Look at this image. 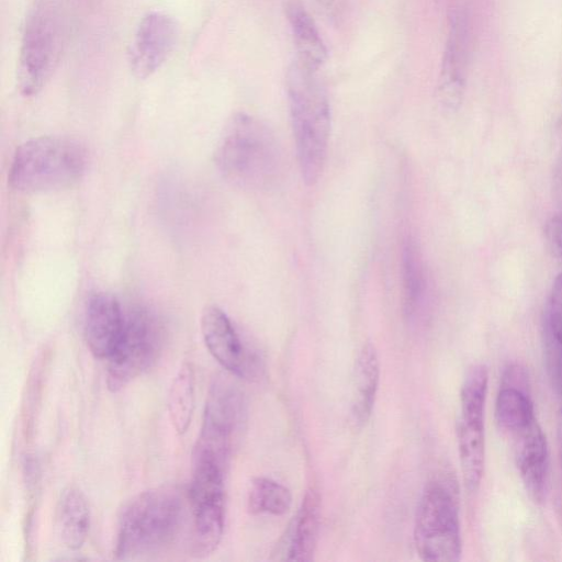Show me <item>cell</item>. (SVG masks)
<instances>
[{
  "mask_svg": "<svg viewBox=\"0 0 562 562\" xmlns=\"http://www.w3.org/2000/svg\"><path fill=\"white\" fill-rule=\"evenodd\" d=\"M546 335V363L551 383L562 394V344L548 333Z\"/></svg>",
  "mask_w": 562,
  "mask_h": 562,
  "instance_id": "26",
  "label": "cell"
},
{
  "mask_svg": "<svg viewBox=\"0 0 562 562\" xmlns=\"http://www.w3.org/2000/svg\"><path fill=\"white\" fill-rule=\"evenodd\" d=\"M167 405L175 430L178 434L186 432L194 407V382L190 363L183 362L173 376Z\"/></svg>",
  "mask_w": 562,
  "mask_h": 562,
  "instance_id": "21",
  "label": "cell"
},
{
  "mask_svg": "<svg viewBox=\"0 0 562 562\" xmlns=\"http://www.w3.org/2000/svg\"><path fill=\"white\" fill-rule=\"evenodd\" d=\"M283 11L294 44V59L319 71L327 61L328 50L316 22L301 0H285Z\"/></svg>",
  "mask_w": 562,
  "mask_h": 562,
  "instance_id": "16",
  "label": "cell"
},
{
  "mask_svg": "<svg viewBox=\"0 0 562 562\" xmlns=\"http://www.w3.org/2000/svg\"><path fill=\"white\" fill-rule=\"evenodd\" d=\"M215 162L231 183L260 191L277 183L283 157L274 133L265 122L247 113H237L221 136Z\"/></svg>",
  "mask_w": 562,
  "mask_h": 562,
  "instance_id": "2",
  "label": "cell"
},
{
  "mask_svg": "<svg viewBox=\"0 0 562 562\" xmlns=\"http://www.w3.org/2000/svg\"><path fill=\"white\" fill-rule=\"evenodd\" d=\"M414 544L423 561L453 562L460 559L458 499L449 480L437 479L425 487L415 517Z\"/></svg>",
  "mask_w": 562,
  "mask_h": 562,
  "instance_id": "6",
  "label": "cell"
},
{
  "mask_svg": "<svg viewBox=\"0 0 562 562\" xmlns=\"http://www.w3.org/2000/svg\"><path fill=\"white\" fill-rule=\"evenodd\" d=\"M380 363L374 346L367 342L360 349L353 369L351 419L361 428L369 420L376 396Z\"/></svg>",
  "mask_w": 562,
  "mask_h": 562,
  "instance_id": "18",
  "label": "cell"
},
{
  "mask_svg": "<svg viewBox=\"0 0 562 562\" xmlns=\"http://www.w3.org/2000/svg\"><path fill=\"white\" fill-rule=\"evenodd\" d=\"M183 521L180 496L169 488H151L132 497L121 509L115 554L137 559L165 550Z\"/></svg>",
  "mask_w": 562,
  "mask_h": 562,
  "instance_id": "3",
  "label": "cell"
},
{
  "mask_svg": "<svg viewBox=\"0 0 562 562\" xmlns=\"http://www.w3.org/2000/svg\"><path fill=\"white\" fill-rule=\"evenodd\" d=\"M164 345V327L147 307L135 305L124 311L121 338L108 358L106 385L117 392L148 370Z\"/></svg>",
  "mask_w": 562,
  "mask_h": 562,
  "instance_id": "7",
  "label": "cell"
},
{
  "mask_svg": "<svg viewBox=\"0 0 562 562\" xmlns=\"http://www.w3.org/2000/svg\"><path fill=\"white\" fill-rule=\"evenodd\" d=\"M467 32L461 16L451 19L438 77L437 97L440 105L457 110L465 86Z\"/></svg>",
  "mask_w": 562,
  "mask_h": 562,
  "instance_id": "14",
  "label": "cell"
},
{
  "mask_svg": "<svg viewBox=\"0 0 562 562\" xmlns=\"http://www.w3.org/2000/svg\"><path fill=\"white\" fill-rule=\"evenodd\" d=\"M544 237L550 254L562 258V212L551 215L546 222Z\"/></svg>",
  "mask_w": 562,
  "mask_h": 562,
  "instance_id": "27",
  "label": "cell"
},
{
  "mask_svg": "<svg viewBox=\"0 0 562 562\" xmlns=\"http://www.w3.org/2000/svg\"><path fill=\"white\" fill-rule=\"evenodd\" d=\"M225 470L212 461L193 462L189 499L192 509L191 551L198 558L218 547L225 526Z\"/></svg>",
  "mask_w": 562,
  "mask_h": 562,
  "instance_id": "9",
  "label": "cell"
},
{
  "mask_svg": "<svg viewBox=\"0 0 562 562\" xmlns=\"http://www.w3.org/2000/svg\"><path fill=\"white\" fill-rule=\"evenodd\" d=\"M87 155L76 140L41 136L15 151L9 173L12 188L22 192H46L76 183L85 172Z\"/></svg>",
  "mask_w": 562,
  "mask_h": 562,
  "instance_id": "4",
  "label": "cell"
},
{
  "mask_svg": "<svg viewBox=\"0 0 562 562\" xmlns=\"http://www.w3.org/2000/svg\"><path fill=\"white\" fill-rule=\"evenodd\" d=\"M66 36L59 0H34L29 11L19 57L18 81L24 95L36 94L55 70Z\"/></svg>",
  "mask_w": 562,
  "mask_h": 562,
  "instance_id": "5",
  "label": "cell"
},
{
  "mask_svg": "<svg viewBox=\"0 0 562 562\" xmlns=\"http://www.w3.org/2000/svg\"><path fill=\"white\" fill-rule=\"evenodd\" d=\"M544 331L562 344V272L555 277L549 294Z\"/></svg>",
  "mask_w": 562,
  "mask_h": 562,
  "instance_id": "25",
  "label": "cell"
},
{
  "mask_svg": "<svg viewBox=\"0 0 562 562\" xmlns=\"http://www.w3.org/2000/svg\"><path fill=\"white\" fill-rule=\"evenodd\" d=\"M292 496L288 487L268 477L255 479L247 497L248 510L254 515H284L291 507Z\"/></svg>",
  "mask_w": 562,
  "mask_h": 562,
  "instance_id": "23",
  "label": "cell"
},
{
  "mask_svg": "<svg viewBox=\"0 0 562 562\" xmlns=\"http://www.w3.org/2000/svg\"><path fill=\"white\" fill-rule=\"evenodd\" d=\"M514 436L515 460L525 487L535 502L543 499L549 481L546 436L535 419Z\"/></svg>",
  "mask_w": 562,
  "mask_h": 562,
  "instance_id": "13",
  "label": "cell"
},
{
  "mask_svg": "<svg viewBox=\"0 0 562 562\" xmlns=\"http://www.w3.org/2000/svg\"><path fill=\"white\" fill-rule=\"evenodd\" d=\"M321 525V497L316 488L306 491L280 544V560L307 562L313 560Z\"/></svg>",
  "mask_w": 562,
  "mask_h": 562,
  "instance_id": "15",
  "label": "cell"
},
{
  "mask_svg": "<svg viewBox=\"0 0 562 562\" xmlns=\"http://www.w3.org/2000/svg\"><path fill=\"white\" fill-rule=\"evenodd\" d=\"M201 331L209 352L225 370L243 379L257 376L259 360L244 344L224 311L214 305L204 308Z\"/></svg>",
  "mask_w": 562,
  "mask_h": 562,
  "instance_id": "10",
  "label": "cell"
},
{
  "mask_svg": "<svg viewBox=\"0 0 562 562\" xmlns=\"http://www.w3.org/2000/svg\"><path fill=\"white\" fill-rule=\"evenodd\" d=\"M402 304L407 321L416 322L428 299V277L420 248L407 237L402 247Z\"/></svg>",
  "mask_w": 562,
  "mask_h": 562,
  "instance_id": "17",
  "label": "cell"
},
{
  "mask_svg": "<svg viewBox=\"0 0 562 562\" xmlns=\"http://www.w3.org/2000/svg\"><path fill=\"white\" fill-rule=\"evenodd\" d=\"M124 310L111 294L94 293L89 297L85 314V337L91 353L108 359L123 330Z\"/></svg>",
  "mask_w": 562,
  "mask_h": 562,
  "instance_id": "12",
  "label": "cell"
},
{
  "mask_svg": "<svg viewBox=\"0 0 562 562\" xmlns=\"http://www.w3.org/2000/svg\"><path fill=\"white\" fill-rule=\"evenodd\" d=\"M487 376L483 364H474L468 370L460 393L461 415L484 417Z\"/></svg>",
  "mask_w": 562,
  "mask_h": 562,
  "instance_id": "24",
  "label": "cell"
},
{
  "mask_svg": "<svg viewBox=\"0 0 562 562\" xmlns=\"http://www.w3.org/2000/svg\"><path fill=\"white\" fill-rule=\"evenodd\" d=\"M246 420L243 392L225 375L212 382L194 456H207L226 468L236 437Z\"/></svg>",
  "mask_w": 562,
  "mask_h": 562,
  "instance_id": "8",
  "label": "cell"
},
{
  "mask_svg": "<svg viewBox=\"0 0 562 562\" xmlns=\"http://www.w3.org/2000/svg\"><path fill=\"white\" fill-rule=\"evenodd\" d=\"M316 2L325 9H330L334 5L335 0H316Z\"/></svg>",
  "mask_w": 562,
  "mask_h": 562,
  "instance_id": "28",
  "label": "cell"
},
{
  "mask_svg": "<svg viewBox=\"0 0 562 562\" xmlns=\"http://www.w3.org/2000/svg\"><path fill=\"white\" fill-rule=\"evenodd\" d=\"M495 415L498 425L510 434L536 419L527 391L503 384L496 397Z\"/></svg>",
  "mask_w": 562,
  "mask_h": 562,
  "instance_id": "22",
  "label": "cell"
},
{
  "mask_svg": "<svg viewBox=\"0 0 562 562\" xmlns=\"http://www.w3.org/2000/svg\"><path fill=\"white\" fill-rule=\"evenodd\" d=\"M457 438L463 481L473 492L480 485L484 468V418L460 415Z\"/></svg>",
  "mask_w": 562,
  "mask_h": 562,
  "instance_id": "20",
  "label": "cell"
},
{
  "mask_svg": "<svg viewBox=\"0 0 562 562\" xmlns=\"http://www.w3.org/2000/svg\"><path fill=\"white\" fill-rule=\"evenodd\" d=\"M285 89L300 171L308 186L323 172L330 135V104L319 71L293 60Z\"/></svg>",
  "mask_w": 562,
  "mask_h": 562,
  "instance_id": "1",
  "label": "cell"
},
{
  "mask_svg": "<svg viewBox=\"0 0 562 562\" xmlns=\"http://www.w3.org/2000/svg\"><path fill=\"white\" fill-rule=\"evenodd\" d=\"M178 35L176 21L154 11L139 22L128 50L133 75L144 79L157 71L172 52Z\"/></svg>",
  "mask_w": 562,
  "mask_h": 562,
  "instance_id": "11",
  "label": "cell"
},
{
  "mask_svg": "<svg viewBox=\"0 0 562 562\" xmlns=\"http://www.w3.org/2000/svg\"><path fill=\"white\" fill-rule=\"evenodd\" d=\"M56 530L61 542L71 550H78L87 539L90 512L82 492L68 486L63 490L56 507Z\"/></svg>",
  "mask_w": 562,
  "mask_h": 562,
  "instance_id": "19",
  "label": "cell"
}]
</instances>
